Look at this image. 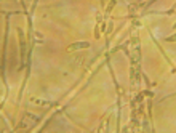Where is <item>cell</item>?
I'll return each instance as SVG.
<instances>
[{"label": "cell", "instance_id": "obj_1", "mask_svg": "<svg viewBox=\"0 0 176 133\" xmlns=\"http://www.w3.org/2000/svg\"><path fill=\"white\" fill-rule=\"evenodd\" d=\"M82 47H88V43H87V42H83V43H77V45H72V47H71V50H74V48H82Z\"/></svg>", "mask_w": 176, "mask_h": 133}, {"label": "cell", "instance_id": "obj_2", "mask_svg": "<svg viewBox=\"0 0 176 133\" xmlns=\"http://www.w3.org/2000/svg\"><path fill=\"white\" fill-rule=\"evenodd\" d=\"M176 40V35H173V37H168V42H174Z\"/></svg>", "mask_w": 176, "mask_h": 133}]
</instances>
